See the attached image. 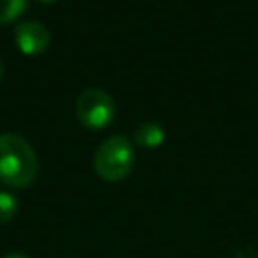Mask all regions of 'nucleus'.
Returning a JSON list of instances; mask_svg holds the SVG:
<instances>
[{"label":"nucleus","instance_id":"obj_1","mask_svg":"<svg viewBox=\"0 0 258 258\" xmlns=\"http://www.w3.org/2000/svg\"><path fill=\"white\" fill-rule=\"evenodd\" d=\"M38 161L28 141L16 133L0 135V181L10 187H26L36 179Z\"/></svg>","mask_w":258,"mask_h":258},{"label":"nucleus","instance_id":"obj_2","mask_svg":"<svg viewBox=\"0 0 258 258\" xmlns=\"http://www.w3.org/2000/svg\"><path fill=\"white\" fill-rule=\"evenodd\" d=\"M135 163V151L131 141L125 135H113L105 139L93 157V167L99 177L105 181H121L125 179Z\"/></svg>","mask_w":258,"mask_h":258},{"label":"nucleus","instance_id":"obj_3","mask_svg":"<svg viewBox=\"0 0 258 258\" xmlns=\"http://www.w3.org/2000/svg\"><path fill=\"white\" fill-rule=\"evenodd\" d=\"M79 121L89 129H103L115 117V103L103 89H87L79 95L75 105Z\"/></svg>","mask_w":258,"mask_h":258},{"label":"nucleus","instance_id":"obj_4","mask_svg":"<svg viewBox=\"0 0 258 258\" xmlns=\"http://www.w3.org/2000/svg\"><path fill=\"white\" fill-rule=\"evenodd\" d=\"M14 38H16V46L24 54H38L50 42L48 30L40 22H34V20L20 22L14 30Z\"/></svg>","mask_w":258,"mask_h":258},{"label":"nucleus","instance_id":"obj_5","mask_svg":"<svg viewBox=\"0 0 258 258\" xmlns=\"http://www.w3.org/2000/svg\"><path fill=\"white\" fill-rule=\"evenodd\" d=\"M133 139H135V143H137L139 147L153 149V147H157V145L163 143V139H165V129H163L159 123H155V121H147V123H141V125L137 127Z\"/></svg>","mask_w":258,"mask_h":258},{"label":"nucleus","instance_id":"obj_6","mask_svg":"<svg viewBox=\"0 0 258 258\" xmlns=\"http://www.w3.org/2000/svg\"><path fill=\"white\" fill-rule=\"evenodd\" d=\"M26 8V0H0V24L16 20Z\"/></svg>","mask_w":258,"mask_h":258},{"label":"nucleus","instance_id":"obj_7","mask_svg":"<svg viewBox=\"0 0 258 258\" xmlns=\"http://www.w3.org/2000/svg\"><path fill=\"white\" fill-rule=\"evenodd\" d=\"M16 214V200L8 191H0V224L8 222Z\"/></svg>","mask_w":258,"mask_h":258},{"label":"nucleus","instance_id":"obj_8","mask_svg":"<svg viewBox=\"0 0 258 258\" xmlns=\"http://www.w3.org/2000/svg\"><path fill=\"white\" fill-rule=\"evenodd\" d=\"M4 258H28V256H24V254H8Z\"/></svg>","mask_w":258,"mask_h":258},{"label":"nucleus","instance_id":"obj_9","mask_svg":"<svg viewBox=\"0 0 258 258\" xmlns=\"http://www.w3.org/2000/svg\"><path fill=\"white\" fill-rule=\"evenodd\" d=\"M40 2H56V0H40Z\"/></svg>","mask_w":258,"mask_h":258},{"label":"nucleus","instance_id":"obj_10","mask_svg":"<svg viewBox=\"0 0 258 258\" xmlns=\"http://www.w3.org/2000/svg\"><path fill=\"white\" fill-rule=\"evenodd\" d=\"M0 77H2V60H0Z\"/></svg>","mask_w":258,"mask_h":258}]
</instances>
